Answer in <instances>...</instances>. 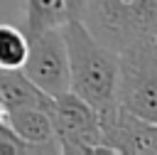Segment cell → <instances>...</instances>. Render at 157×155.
Wrapping results in <instances>:
<instances>
[{"instance_id": "obj_6", "label": "cell", "mask_w": 157, "mask_h": 155, "mask_svg": "<svg viewBox=\"0 0 157 155\" xmlns=\"http://www.w3.org/2000/svg\"><path fill=\"white\" fill-rule=\"evenodd\" d=\"M103 145L110 153L123 155H155L157 153V123H150L118 106L113 118L103 125Z\"/></svg>"}, {"instance_id": "obj_9", "label": "cell", "mask_w": 157, "mask_h": 155, "mask_svg": "<svg viewBox=\"0 0 157 155\" xmlns=\"http://www.w3.org/2000/svg\"><path fill=\"white\" fill-rule=\"evenodd\" d=\"M66 22L64 0H25V32H39L49 27H61Z\"/></svg>"}, {"instance_id": "obj_1", "label": "cell", "mask_w": 157, "mask_h": 155, "mask_svg": "<svg viewBox=\"0 0 157 155\" xmlns=\"http://www.w3.org/2000/svg\"><path fill=\"white\" fill-rule=\"evenodd\" d=\"M61 34L69 57V91L83 98L103 125L118 111V52L98 42L81 20H66Z\"/></svg>"}, {"instance_id": "obj_4", "label": "cell", "mask_w": 157, "mask_h": 155, "mask_svg": "<svg viewBox=\"0 0 157 155\" xmlns=\"http://www.w3.org/2000/svg\"><path fill=\"white\" fill-rule=\"evenodd\" d=\"M49 118L54 128V140L59 153L66 155H93V153H110L103 145V130L98 113L76 93L66 91L49 103Z\"/></svg>"}, {"instance_id": "obj_8", "label": "cell", "mask_w": 157, "mask_h": 155, "mask_svg": "<svg viewBox=\"0 0 157 155\" xmlns=\"http://www.w3.org/2000/svg\"><path fill=\"white\" fill-rule=\"evenodd\" d=\"M0 98L5 103V111L12 106H42L49 108L52 98L42 93L22 69H0Z\"/></svg>"}, {"instance_id": "obj_12", "label": "cell", "mask_w": 157, "mask_h": 155, "mask_svg": "<svg viewBox=\"0 0 157 155\" xmlns=\"http://www.w3.org/2000/svg\"><path fill=\"white\" fill-rule=\"evenodd\" d=\"M5 121V103H2V98H0V123Z\"/></svg>"}, {"instance_id": "obj_7", "label": "cell", "mask_w": 157, "mask_h": 155, "mask_svg": "<svg viewBox=\"0 0 157 155\" xmlns=\"http://www.w3.org/2000/svg\"><path fill=\"white\" fill-rule=\"evenodd\" d=\"M5 125L25 140L34 153H59L54 140V128L49 118V108L42 106H12L5 111Z\"/></svg>"}, {"instance_id": "obj_11", "label": "cell", "mask_w": 157, "mask_h": 155, "mask_svg": "<svg viewBox=\"0 0 157 155\" xmlns=\"http://www.w3.org/2000/svg\"><path fill=\"white\" fill-rule=\"evenodd\" d=\"M86 2L88 0H64L66 20H81L83 17V10H86Z\"/></svg>"}, {"instance_id": "obj_10", "label": "cell", "mask_w": 157, "mask_h": 155, "mask_svg": "<svg viewBox=\"0 0 157 155\" xmlns=\"http://www.w3.org/2000/svg\"><path fill=\"white\" fill-rule=\"evenodd\" d=\"M29 42L27 32L15 25H0V69H22Z\"/></svg>"}, {"instance_id": "obj_5", "label": "cell", "mask_w": 157, "mask_h": 155, "mask_svg": "<svg viewBox=\"0 0 157 155\" xmlns=\"http://www.w3.org/2000/svg\"><path fill=\"white\" fill-rule=\"evenodd\" d=\"M29 49L22 64L25 76L49 98L69 91V57L61 27H49L27 34Z\"/></svg>"}, {"instance_id": "obj_2", "label": "cell", "mask_w": 157, "mask_h": 155, "mask_svg": "<svg viewBox=\"0 0 157 155\" xmlns=\"http://www.w3.org/2000/svg\"><path fill=\"white\" fill-rule=\"evenodd\" d=\"M81 22L98 42L120 52L157 34V0H88Z\"/></svg>"}, {"instance_id": "obj_13", "label": "cell", "mask_w": 157, "mask_h": 155, "mask_svg": "<svg viewBox=\"0 0 157 155\" xmlns=\"http://www.w3.org/2000/svg\"><path fill=\"white\" fill-rule=\"evenodd\" d=\"M155 42H157V34H155Z\"/></svg>"}, {"instance_id": "obj_3", "label": "cell", "mask_w": 157, "mask_h": 155, "mask_svg": "<svg viewBox=\"0 0 157 155\" xmlns=\"http://www.w3.org/2000/svg\"><path fill=\"white\" fill-rule=\"evenodd\" d=\"M118 106L157 123V42L140 39L118 52Z\"/></svg>"}]
</instances>
